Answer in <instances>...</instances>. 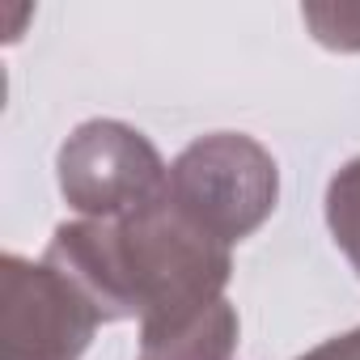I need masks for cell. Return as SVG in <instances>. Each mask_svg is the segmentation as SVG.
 Masks as SVG:
<instances>
[{
    "label": "cell",
    "mask_w": 360,
    "mask_h": 360,
    "mask_svg": "<svg viewBox=\"0 0 360 360\" xmlns=\"http://www.w3.org/2000/svg\"><path fill=\"white\" fill-rule=\"evenodd\" d=\"M326 225H330L335 246L347 255V263L360 276V157H352L330 178V187H326Z\"/></svg>",
    "instance_id": "8992f818"
},
{
    "label": "cell",
    "mask_w": 360,
    "mask_h": 360,
    "mask_svg": "<svg viewBox=\"0 0 360 360\" xmlns=\"http://www.w3.org/2000/svg\"><path fill=\"white\" fill-rule=\"evenodd\" d=\"M301 18L322 47L360 51V5H305Z\"/></svg>",
    "instance_id": "52a82bcc"
},
{
    "label": "cell",
    "mask_w": 360,
    "mask_h": 360,
    "mask_svg": "<svg viewBox=\"0 0 360 360\" xmlns=\"http://www.w3.org/2000/svg\"><path fill=\"white\" fill-rule=\"evenodd\" d=\"M102 314V322H165L225 297L229 246L187 221L169 200L123 221L60 225L47 255Z\"/></svg>",
    "instance_id": "6da1fadb"
},
{
    "label": "cell",
    "mask_w": 360,
    "mask_h": 360,
    "mask_svg": "<svg viewBox=\"0 0 360 360\" xmlns=\"http://www.w3.org/2000/svg\"><path fill=\"white\" fill-rule=\"evenodd\" d=\"M238 347V309L221 297L191 314L140 326L136 360H229Z\"/></svg>",
    "instance_id": "5b68a950"
},
{
    "label": "cell",
    "mask_w": 360,
    "mask_h": 360,
    "mask_svg": "<svg viewBox=\"0 0 360 360\" xmlns=\"http://www.w3.org/2000/svg\"><path fill=\"white\" fill-rule=\"evenodd\" d=\"M297 360H360V326L356 330H343V335H335V339H326L318 347H309Z\"/></svg>",
    "instance_id": "ba28073f"
},
{
    "label": "cell",
    "mask_w": 360,
    "mask_h": 360,
    "mask_svg": "<svg viewBox=\"0 0 360 360\" xmlns=\"http://www.w3.org/2000/svg\"><path fill=\"white\" fill-rule=\"evenodd\" d=\"M276 195V157L242 131L200 136L169 165V204L225 246L250 238L271 217Z\"/></svg>",
    "instance_id": "7a4b0ae2"
},
{
    "label": "cell",
    "mask_w": 360,
    "mask_h": 360,
    "mask_svg": "<svg viewBox=\"0 0 360 360\" xmlns=\"http://www.w3.org/2000/svg\"><path fill=\"white\" fill-rule=\"evenodd\" d=\"M56 174L85 221H123L169 200V165L144 131L119 119L81 123L64 140Z\"/></svg>",
    "instance_id": "3957f363"
},
{
    "label": "cell",
    "mask_w": 360,
    "mask_h": 360,
    "mask_svg": "<svg viewBox=\"0 0 360 360\" xmlns=\"http://www.w3.org/2000/svg\"><path fill=\"white\" fill-rule=\"evenodd\" d=\"M0 360H81L94 343L98 305L47 259L5 255L0 263Z\"/></svg>",
    "instance_id": "277c9868"
}]
</instances>
